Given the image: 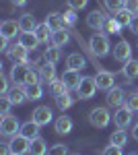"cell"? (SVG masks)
I'll return each mask as SVG.
<instances>
[{"label":"cell","mask_w":138,"mask_h":155,"mask_svg":"<svg viewBox=\"0 0 138 155\" xmlns=\"http://www.w3.org/2000/svg\"><path fill=\"white\" fill-rule=\"evenodd\" d=\"M109 50H111V46H109V39H107L105 33H101V31L93 33L91 39H89V52H91L95 58H103V56H107Z\"/></svg>","instance_id":"1"},{"label":"cell","mask_w":138,"mask_h":155,"mask_svg":"<svg viewBox=\"0 0 138 155\" xmlns=\"http://www.w3.org/2000/svg\"><path fill=\"white\" fill-rule=\"evenodd\" d=\"M97 91H99V87H97L95 77H82L81 85L76 87V95L81 97V99H93Z\"/></svg>","instance_id":"2"},{"label":"cell","mask_w":138,"mask_h":155,"mask_svg":"<svg viewBox=\"0 0 138 155\" xmlns=\"http://www.w3.org/2000/svg\"><path fill=\"white\" fill-rule=\"evenodd\" d=\"M17 132H21V122H19V118L12 116V114L2 116V120H0V134L2 137H14Z\"/></svg>","instance_id":"3"},{"label":"cell","mask_w":138,"mask_h":155,"mask_svg":"<svg viewBox=\"0 0 138 155\" xmlns=\"http://www.w3.org/2000/svg\"><path fill=\"white\" fill-rule=\"evenodd\" d=\"M89 122H91L95 128H105L111 122V114H109L107 107H95V110H91V114H89Z\"/></svg>","instance_id":"4"},{"label":"cell","mask_w":138,"mask_h":155,"mask_svg":"<svg viewBox=\"0 0 138 155\" xmlns=\"http://www.w3.org/2000/svg\"><path fill=\"white\" fill-rule=\"evenodd\" d=\"M8 145H11L12 153H17V155H25V153H29V149H31V141L27 137H23L21 132L11 137V143Z\"/></svg>","instance_id":"5"},{"label":"cell","mask_w":138,"mask_h":155,"mask_svg":"<svg viewBox=\"0 0 138 155\" xmlns=\"http://www.w3.org/2000/svg\"><path fill=\"white\" fill-rule=\"evenodd\" d=\"M6 56H8V60H11L12 64H21V62H25V64H27V60H29V50L23 48L21 44H14V46H11V48H8Z\"/></svg>","instance_id":"6"},{"label":"cell","mask_w":138,"mask_h":155,"mask_svg":"<svg viewBox=\"0 0 138 155\" xmlns=\"http://www.w3.org/2000/svg\"><path fill=\"white\" fill-rule=\"evenodd\" d=\"M126 97L128 95L124 93L122 87H114V89L107 91V97H105V99H107V106L109 107H115V110H117V107L126 106Z\"/></svg>","instance_id":"7"},{"label":"cell","mask_w":138,"mask_h":155,"mask_svg":"<svg viewBox=\"0 0 138 155\" xmlns=\"http://www.w3.org/2000/svg\"><path fill=\"white\" fill-rule=\"evenodd\" d=\"M29 71H31V66L29 64H25V62H21V64H14L11 71V81L14 85H25L27 83V74H29Z\"/></svg>","instance_id":"8"},{"label":"cell","mask_w":138,"mask_h":155,"mask_svg":"<svg viewBox=\"0 0 138 155\" xmlns=\"http://www.w3.org/2000/svg\"><path fill=\"white\" fill-rule=\"evenodd\" d=\"M95 81H97L99 91H109V89L115 87V77H114V72H109V71H97Z\"/></svg>","instance_id":"9"},{"label":"cell","mask_w":138,"mask_h":155,"mask_svg":"<svg viewBox=\"0 0 138 155\" xmlns=\"http://www.w3.org/2000/svg\"><path fill=\"white\" fill-rule=\"evenodd\" d=\"M52 118H54V114H52V110H50L47 106H37L33 110V114H31V120H33V122H37L39 126L50 124V122H52Z\"/></svg>","instance_id":"10"},{"label":"cell","mask_w":138,"mask_h":155,"mask_svg":"<svg viewBox=\"0 0 138 155\" xmlns=\"http://www.w3.org/2000/svg\"><path fill=\"white\" fill-rule=\"evenodd\" d=\"M132 110H128L126 106H122V107H117L115 110V116H114V120H115V126L117 128H128L130 124H132Z\"/></svg>","instance_id":"11"},{"label":"cell","mask_w":138,"mask_h":155,"mask_svg":"<svg viewBox=\"0 0 138 155\" xmlns=\"http://www.w3.org/2000/svg\"><path fill=\"white\" fill-rule=\"evenodd\" d=\"M114 58L117 60V62H128V60L132 58V48H130V44H128L126 39H120V41L115 44Z\"/></svg>","instance_id":"12"},{"label":"cell","mask_w":138,"mask_h":155,"mask_svg":"<svg viewBox=\"0 0 138 155\" xmlns=\"http://www.w3.org/2000/svg\"><path fill=\"white\" fill-rule=\"evenodd\" d=\"M17 31H21V25H19V21L6 19V21H2V23H0V35L6 37V39L17 37Z\"/></svg>","instance_id":"13"},{"label":"cell","mask_w":138,"mask_h":155,"mask_svg":"<svg viewBox=\"0 0 138 155\" xmlns=\"http://www.w3.org/2000/svg\"><path fill=\"white\" fill-rule=\"evenodd\" d=\"M62 81L66 83V87H68V89H74V91H76V87H79V85H81V81H82L81 71L66 68V71H64V74H62Z\"/></svg>","instance_id":"14"},{"label":"cell","mask_w":138,"mask_h":155,"mask_svg":"<svg viewBox=\"0 0 138 155\" xmlns=\"http://www.w3.org/2000/svg\"><path fill=\"white\" fill-rule=\"evenodd\" d=\"M105 19H107V17H105L103 12L97 8V11H91V12H89V17H87V25L91 27L93 31H101V29H103Z\"/></svg>","instance_id":"15"},{"label":"cell","mask_w":138,"mask_h":155,"mask_svg":"<svg viewBox=\"0 0 138 155\" xmlns=\"http://www.w3.org/2000/svg\"><path fill=\"white\" fill-rule=\"evenodd\" d=\"M6 95L11 97L12 106H21V104H25V101L29 99V97H27V93H25V87H23V85H14V87H12Z\"/></svg>","instance_id":"16"},{"label":"cell","mask_w":138,"mask_h":155,"mask_svg":"<svg viewBox=\"0 0 138 155\" xmlns=\"http://www.w3.org/2000/svg\"><path fill=\"white\" fill-rule=\"evenodd\" d=\"M19 25H21V33H33L39 23L35 21V17L31 15V12H25L23 17L19 19Z\"/></svg>","instance_id":"17"},{"label":"cell","mask_w":138,"mask_h":155,"mask_svg":"<svg viewBox=\"0 0 138 155\" xmlns=\"http://www.w3.org/2000/svg\"><path fill=\"white\" fill-rule=\"evenodd\" d=\"M72 118L70 116H60V118L54 122V128H56V132L58 134H62V137H66L70 130H72Z\"/></svg>","instance_id":"18"},{"label":"cell","mask_w":138,"mask_h":155,"mask_svg":"<svg viewBox=\"0 0 138 155\" xmlns=\"http://www.w3.org/2000/svg\"><path fill=\"white\" fill-rule=\"evenodd\" d=\"M39 124L37 122H33V120H29V122H25V124H21V134L23 137H27L29 141H33V139H37L39 137Z\"/></svg>","instance_id":"19"},{"label":"cell","mask_w":138,"mask_h":155,"mask_svg":"<svg viewBox=\"0 0 138 155\" xmlns=\"http://www.w3.org/2000/svg\"><path fill=\"white\" fill-rule=\"evenodd\" d=\"M33 33L37 35L39 44H50V41H52V33H54V31H52V29H50V25L43 21V23L37 25V29H35Z\"/></svg>","instance_id":"20"},{"label":"cell","mask_w":138,"mask_h":155,"mask_svg":"<svg viewBox=\"0 0 138 155\" xmlns=\"http://www.w3.org/2000/svg\"><path fill=\"white\" fill-rule=\"evenodd\" d=\"M39 77H41L43 83H52V81L56 79V64H52V62L41 64V66H39Z\"/></svg>","instance_id":"21"},{"label":"cell","mask_w":138,"mask_h":155,"mask_svg":"<svg viewBox=\"0 0 138 155\" xmlns=\"http://www.w3.org/2000/svg\"><path fill=\"white\" fill-rule=\"evenodd\" d=\"M70 41V33H68V27H62V29H58L52 33V44L58 46V48H62V46H66Z\"/></svg>","instance_id":"22"},{"label":"cell","mask_w":138,"mask_h":155,"mask_svg":"<svg viewBox=\"0 0 138 155\" xmlns=\"http://www.w3.org/2000/svg\"><path fill=\"white\" fill-rule=\"evenodd\" d=\"M19 44H21L23 48H27L29 52H33V50H37V46H39V39H37L35 33H21V35H19Z\"/></svg>","instance_id":"23"},{"label":"cell","mask_w":138,"mask_h":155,"mask_svg":"<svg viewBox=\"0 0 138 155\" xmlns=\"http://www.w3.org/2000/svg\"><path fill=\"white\" fill-rule=\"evenodd\" d=\"M66 66H68V68H74V71H81V68L87 66V58H85L82 54H79V52H74V54H70V56H68Z\"/></svg>","instance_id":"24"},{"label":"cell","mask_w":138,"mask_h":155,"mask_svg":"<svg viewBox=\"0 0 138 155\" xmlns=\"http://www.w3.org/2000/svg\"><path fill=\"white\" fill-rule=\"evenodd\" d=\"M109 143L117 145V147H126V145H128V132H126V128H117V130L111 132V134H109Z\"/></svg>","instance_id":"25"},{"label":"cell","mask_w":138,"mask_h":155,"mask_svg":"<svg viewBox=\"0 0 138 155\" xmlns=\"http://www.w3.org/2000/svg\"><path fill=\"white\" fill-rule=\"evenodd\" d=\"M29 155H47V143L41 139V137H37V139H33V141H31Z\"/></svg>","instance_id":"26"},{"label":"cell","mask_w":138,"mask_h":155,"mask_svg":"<svg viewBox=\"0 0 138 155\" xmlns=\"http://www.w3.org/2000/svg\"><path fill=\"white\" fill-rule=\"evenodd\" d=\"M120 31H122V25L117 23L114 17H107V19H105V23H103L101 33H105V35H111V33H115V35H117Z\"/></svg>","instance_id":"27"},{"label":"cell","mask_w":138,"mask_h":155,"mask_svg":"<svg viewBox=\"0 0 138 155\" xmlns=\"http://www.w3.org/2000/svg\"><path fill=\"white\" fill-rule=\"evenodd\" d=\"M70 89L66 87V83L62 81V79H54L52 83H50V93L54 97H60V95H64V93H68Z\"/></svg>","instance_id":"28"},{"label":"cell","mask_w":138,"mask_h":155,"mask_svg":"<svg viewBox=\"0 0 138 155\" xmlns=\"http://www.w3.org/2000/svg\"><path fill=\"white\" fill-rule=\"evenodd\" d=\"M43 58H46V62H52V64H58L60 62V58H62V54H60V48L58 46H47L46 50H43Z\"/></svg>","instance_id":"29"},{"label":"cell","mask_w":138,"mask_h":155,"mask_svg":"<svg viewBox=\"0 0 138 155\" xmlns=\"http://www.w3.org/2000/svg\"><path fill=\"white\" fill-rule=\"evenodd\" d=\"M124 77H126L128 81H132V79L138 77V60L130 58L128 62H124Z\"/></svg>","instance_id":"30"},{"label":"cell","mask_w":138,"mask_h":155,"mask_svg":"<svg viewBox=\"0 0 138 155\" xmlns=\"http://www.w3.org/2000/svg\"><path fill=\"white\" fill-rule=\"evenodd\" d=\"M46 23L50 25L52 31H58V29L64 27V21H62V15H60V12H50L46 17Z\"/></svg>","instance_id":"31"},{"label":"cell","mask_w":138,"mask_h":155,"mask_svg":"<svg viewBox=\"0 0 138 155\" xmlns=\"http://www.w3.org/2000/svg\"><path fill=\"white\" fill-rule=\"evenodd\" d=\"M23 87H25V93H27L29 99H41V95H43V87H41V83L23 85Z\"/></svg>","instance_id":"32"},{"label":"cell","mask_w":138,"mask_h":155,"mask_svg":"<svg viewBox=\"0 0 138 155\" xmlns=\"http://www.w3.org/2000/svg\"><path fill=\"white\" fill-rule=\"evenodd\" d=\"M132 12L130 11H126V8H122V11H117V12H114V19L117 21V23L122 25V29L124 27H130V21H132Z\"/></svg>","instance_id":"33"},{"label":"cell","mask_w":138,"mask_h":155,"mask_svg":"<svg viewBox=\"0 0 138 155\" xmlns=\"http://www.w3.org/2000/svg\"><path fill=\"white\" fill-rule=\"evenodd\" d=\"M72 104H74V99H72V95L70 93H64V95L56 97V106L60 112H66L68 107H72Z\"/></svg>","instance_id":"34"},{"label":"cell","mask_w":138,"mask_h":155,"mask_svg":"<svg viewBox=\"0 0 138 155\" xmlns=\"http://www.w3.org/2000/svg\"><path fill=\"white\" fill-rule=\"evenodd\" d=\"M103 4L109 12H117L126 6V0H103Z\"/></svg>","instance_id":"35"},{"label":"cell","mask_w":138,"mask_h":155,"mask_svg":"<svg viewBox=\"0 0 138 155\" xmlns=\"http://www.w3.org/2000/svg\"><path fill=\"white\" fill-rule=\"evenodd\" d=\"M62 21H64V27H72V25H76V11H72V8L64 11V12H62Z\"/></svg>","instance_id":"36"},{"label":"cell","mask_w":138,"mask_h":155,"mask_svg":"<svg viewBox=\"0 0 138 155\" xmlns=\"http://www.w3.org/2000/svg\"><path fill=\"white\" fill-rule=\"evenodd\" d=\"M11 106H12V101H11L8 95L0 97V112H2V116H8V114H11Z\"/></svg>","instance_id":"37"},{"label":"cell","mask_w":138,"mask_h":155,"mask_svg":"<svg viewBox=\"0 0 138 155\" xmlns=\"http://www.w3.org/2000/svg\"><path fill=\"white\" fill-rule=\"evenodd\" d=\"M47 155H68V147L62 143H56L54 147L47 149Z\"/></svg>","instance_id":"38"},{"label":"cell","mask_w":138,"mask_h":155,"mask_svg":"<svg viewBox=\"0 0 138 155\" xmlns=\"http://www.w3.org/2000/svg\"><path fill=\"white\" fill-rule=\"evenodd\" d=\"M126 107L132 110V112H138V91L136 93H130V95L126 97Z\"/></svg>","instance_id":"39"},{"label":"cell","mask_w":138,"mask_h":155,"mask_svg":"<svg viewBox=\"0 0 138 155\" xmlns=\"http://www.w3.org/2000/svg\"><path fill=\"white\" fill-rule=\"evenodd\" d=\"M11 83H12L11 77H6V74L2 72V74H0V93H2V95H6V93L11 91V89H8V85H11Z\"/></svg>","instance_id":"40"},{"label":"cell","mask_w":138,"mask_h":155,"mask_svg":"<svg viewBox=\"0 0 138 155\" xmlns=\"http://www.w3.org/2000/svg\"><path fill=\"white\" fill-rule=\"evenodd\" d=\"M101 155H124V151H122V147H117V145L109 143V145L103 149V151H101Z\"/></svg>","instance_id":"41"},{"label":"cell","mask_w":138,"mask_h":155,"mask_svg":"<svg viewBox=\"0 0 138 155\" xmlns=\"http://www.w3.org/2000/svg\"><path fill=\"white\" fill-rule=\"evenodd\" d=\"M87 2L89 0H68V8H72V11H82L87 6Z\"/></svg>","instance_id":"42"},{"label":"cell","mask_w":138,"mask_h":155,"mask_svg":"<svg viewBox=\"0 0 138 155\" xmlns=\"http://www.w3.org/2000/svg\"><path fill=\"white\" fill-rule=\"evenodd\" d=\"M41 58H43V54H37V52H29V60H27V64H29V66H31V64H33V66H37V64H39V62H41Z\"/></svg>","instance_id":"43"},{"label":"cell","mask_w":138,"mask_h":155,"mask_svg":"<svg viewBox=\"0 0 138 155\" xmlns=\"http://www.w3.org/2000/svg\"><path fill=\"white\" fill-rule=\"evenodd\" d=\"M39 81H41V77H39V71L35 72L33 68H31V71H29V74H27V83H25V85H35V83H39Z\"/></svg>","instance_id":"44"},{"label":"cell","mask_w":138,"mask_h":155,"mask_svg":"<svg viewBox=\"0 0 138 155\" xmlns=\"http://www.w3.org/2000/svg\"><path fill=\"white\" fill-rule=\"evenodd\" d=\"M126 11H130L132 15H138V0H126Z\"/></svg>","instance_id":"45"},{"label":"cell","mask_w":138,"mask_h":155,"mask_svg":"<svg viewBox=\"0 0 138 155\" xmlns=\"http://www.w3.org/2000/svg\"><path fill=\"white\" fill-rule=\"evenodd\" d=\"M128 29H130L132 33H136V35H138V15L132 17V21H130V27H128Z\"/></svg>","instance_id":"46"},{"label":"cell","mask_w":138,"mask_h":155,"mask_svg":"<svg viewBox=\"0 0 138 155\" xmlns=\"http://www.w3.org/2000/svg\"><path fill=\"white\" fill-rule=\"evenodd\" d=\"M0 50H2V52H8V39L2 37V35H0Z\"/></svg>","instance_id":"47"},{"label":"cell","mask_w":138,"mask_h":155,"mask_svg":"<svg viewBox=\"0 0 138 155\" xmlns=\"http://www.w3.org/2000/svg\"><path fill=\"white\" fill-rule=\"evenodd\" d=\"M0 155H12L11 145H2V147H0Z\"/></svg>","instance_id":"48"},{"label":"cell","mask_w":138,"mask_h":155,"mask_svg":"<svg viewBox=\"0 0 138 155\" xmlns=\"http://www.w3.org/2000/svg\"><path fill=\"white\" fill-rule=\"evenodd\" d=\"M12 4H14V6H25L27 0H12Z\"/></svg>","instance_id":"49"},{"label":"cell","mask_w":138,"mask_h":155,"mask_svg":"<svg viewBox=\"0 0 138 155\" xmlns=\"http://www.w3.org/2000/svg\"><path fill=\"white\" fill-rule=\"evenodd\" d=\"M132 139H134V141H138V124L132 128Z\"/></svg>","instance_id":"50"},{"label":"cell","mask_w":138,"mask_h":155,"mask_svg":"<svg viewBox=\"0 0 138 155\" xmlns=\"http://www.w3.org/2000/svg\"><path fill=\"white\" fill-rule=\"evenodd\" d=\"M130 155H138V153H130Z\"/></svg>","instance_id":"51"},{"label":"cell","mask_w":138,"mask_h":155,"mask_svg":"<svg viewBox=\"0 0 138 155\" xmlns=\"http://www.w3.org/2000/svg\"><path fill=\"white\" fill-rule=\"evenodd\" d=\"M12 155H17V153H12Z\"/></svg>","instance_id":"52"},{"label":"cell","mask_w":138,"mask_h":155,"mask_svg":"<svg viewBox=\"0 0 138 155\" xmlns=\"http://www.w3.org/2000/svg\"><path fill=\"white\" fill-rule=\"evenodd\" d=\"M74 155H76V153H74Z\"/></svg>","instance_id":"53"}]
</instances>
